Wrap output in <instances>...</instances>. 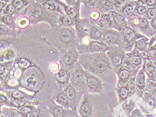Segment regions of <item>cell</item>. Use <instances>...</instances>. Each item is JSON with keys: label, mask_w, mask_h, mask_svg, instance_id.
Instances as JSON below:
<instances>
[{"label": "cell", "mask_w": 156, "mask_h": 117, "mask_svg": "<svg viewBox=\"0 0 156 117\" xmlns=\"http://www.w3.org/2000/svg\"><path fill=\"white\" fill-rule=\"evenodd\" d=\"M101 41L106 43L108 46H123L124 43L122 32L112 29L105 30Z\"/></svg>", "instance_id": "3957f363"}, {"label": "cell", "mask_w": 156, "mask_h": 117, "mask_svg": "<svg viewBox=\"0 0 156 117\" xmlns=\"http://www.w3.org/2000/svg\"><path fill=\"white\" fill-rule=\"evenodd\" d=\"M149 43H150V40H149V38H147V37L144 36L135 41L134 44L135 48L138 52L141 53L147 52L149 48Z\"/></svg>", "instance_id": "9a60e30c"}, {"label": "cell", "mask_w": 156, "mask_h": 117, "mask_svg": "<svg viewBox=\"0 0 156 117\" xmlns=\"http://www.w3.org/2000/svg\"><path fill=\"white\" fill-rule=\"evenodd\" d=\"M111 1L113 2L117 8L119 9L121 7H123L125 3L128 2L129 0H111Z\"/></svg>", "instance_id": "60d3db41"}, {"label": "cell", "mask_w": 156, "mask_h": 117, "mask_svg": "<svg viewBox=\"0 0 156 117\" xmlns=\"http://www.w3.org/2000/svg\"><path fill=\"white\" fill-rule=\"evenodd\" d=\"M81 63L84 68L90 73L101 75L112 70V63L107 53H94L89 56H81Z\"/></svg>", "instance_id": "6da1fadb"}, {"label": "cell", "mask_w": 156, "mask_h": 117, "mask_svg": "<svg viewBox=\"0 0 156 117\" xmlns=\"http://www.w3.org/2000/svg\"><path fill=\"white\" fill-rule=\"evenodd\" d=\"M110 49V47L106 43L103 41H95V40H91L89 42V44L87 48V51L90 53H101L108 52Z\"/></svg>", "instance_id": "9c48e42d"}, {"label": "cell", "mask_w": 156, "mask_h": 117, "mask_svg": "<svg viewBox=\"0 0 156 117\" xmlns=\"http://www.w3.org/2000/svg\"><path fill=\"white\" fill-rule=\"evenodd\" d=\"M135 5H136V1H131V0H129L123 7H121L117 12L126 18L129 19L134 15Z\"/></svg>", "instance_id": "7c38bea8"}, {"label": "cell", "mask_w": 156, "mask_h": 117, "mask_svg": "<svg viewBox=\"0 0 156 117\" xmlns=\"http://www.w3.org/2000/svg\"><path fill=\"white\" fill-rule=\"evenodd\" d=\"M63 8H64V11L65 12L66 15L70 17V18H72L73 20L76 18V12L75 9H74L72 7L69 5H66L63 3Z\"/></svg>", "instance_id": "4dcf8cb0"}, {"label": "cell", "mask_w": 156, "mask_h": 117, "mask_svg": "<svg viewBox=\"0 0 156 117\" xmlns=\"http://www.w3.org/2000/svg\"><path fill=\"white\" fill-rule=\"evenodd\" d=\"M36 110V108L34 106H30V105H26L24 106H22V108H20V114L25 117L27 115H28L29 113L34 111V110Z\"/></svg>", "instance_id": "e575fe53"}, {"label": "cell", "mask_w": 156, "mask_h": 117, "mask_svg": "<svg viewBox=\"0 0 156 117\" xmlns=\"http://www.w3.org/2000/svg\"><path fill=\"white\" fill-rule=\"evenodd\" d=\"M135 84L136 89L143 91L145 87V74L144 70H141L138 72L136 78H135Z\"/></svg>", "instance_id": "44dd1931"}, {"label": "cell", "mask_w": 156, "mask_h": 117, "mask_svg": "<svg viewBox=\"0 0 156 117\" xmlns=\"http://www.w3.org/2000/svg\"><path fill=\"white\" fill-rule=\"evenodd\" d=\"M8 100L7 98V97L3 95V94H1V105L2 106L3 104L4 103V105H6V104H8Z\"/></svg>", "instance_id": "681fc988"}, {"label": "cell", "mask_w": 156, "mask_h": 117, "mask_svg": "<svg viewBox=\"0 0 156 117\" xmlns=\"http://www.w3.org/2000/svg\"><path fill=\"white\" fill-rule=\"evenodd\" d=\"M130 117H144L142 116L141 113L140 112V110L138 109H135L133 112L131 113V115H129Z\"/></svg>", "instance_id": "f6af8a7d"}, {"label": "cell", "mask_w": 156, "mask_h": 117, "mask_svg": "<svg viewBox=\"0 0 156 117\" xmlns=\"http://www.w3.org/2000/svg\"><path fill=\"white\" fill-rule=\"evenodd\" d=\"M155 37V38H156V34H155V36H154Z\"/></svg>", "instance_id": "db71d44e"}, {"label": "cell", "mask_w": 156, "mask_h": 117, "mask_svg": "<svg viewBox=\"0 0 156 117\" xmlns=\"http://www.w3.org/2000/svg\"><path fill=\"white\" fill-rule=\"evenodd\" d=\"M118 96L119 102H123L129 96V92L125 86H119L118 89Z\"/></svg>", "instance_id": "d4e9b609"}, {"label": "cell", "mask_w": 156, "mask_h": 117, "mask_svg": "<svg viewBox=\"0 0 156 117\" xmlns=\"http://www.w3.org/2000/svg\"><path fill=\"white\" fill-rule=\"evenodd\" d=\"M56 81L61 84H65L70 79V73L69 71L64 69H60L58 71L55 76Z\"/></svg>", "instance_id": "ac0fdd59"}, {"label": "cell", "mask_w": 156, "mask_h": 117, "mask_svg": "<svg viewBox=\"0 0 156 117\" xmlns=\"http://www.w3.org/2000/svg\"><path fill=\"white\" fill-rule=\"evenodd\" d=\"M64 92H65L66 96L69 97V100H74L76 97V90L74 87L71 85H69L66 87Z\"/></svg>", "instance_id": "836d02e7"}, {"label": "cell", "mask_w": 156, "mask_h": 117, "mask_svg": "<svg viewBox=\"0 0 156 117\" xmlns=\"http://www.w3.org/2000/svg\"><path fill=\"white\" fill-rule=\"evenodd\" d=\"M50 68H51L53 71H57V70H58L59 66L57 63H52L51 66H50Z\"/></svg>", "instance_id": "f907efd6"}, {"label": "cell", "mask_w": 156, "mask_h": 117, "mask_svg": "<svg viewBox=\"0 0 156 117\" xmlns=\"http://www.w3.org/2000/svg\"><path fill=\"white\" fill-rule=\"evenodd\" d=\"M101 29L102 28L97 26H93L91 27L89 35L90 38L92 40H95V41H101L104 32Z\"/></svg>", "instance_id": "d6986e66"}, {"label": "cell", "mask_w": 156, "mask_h": 117, "mask_svg": "<svg viewBox=\"0 0 156 117\" xmlns=\"http://www.w3.org/2000/svg\"><path fill=\"white\" fill-rule=\"evenodd\" d=\"M99 26L101 28L110 29L113 28V22H112L111 15L109 12L105 13L101 16L99 21Z\"/></svg>", "instance_id": "4fadbf2b"}, {"label": "cell", "mask_w": 156, "mask_h": 117, "mask_svg": "<svg viewBox=\"0 0 156 117\" xmlns=\"http://www.w3.org/2000/svg\"><path fill=\"white\" fill-rule=\"evenodd\" d=\"M9 27L7 26L6 25L3 24V23H1V35L3 34H8L9 33Z\"/></svg>", "instance_id": "7bdbcfd3"}, {"label": "cell", "mask_w": 156, "mask_h": 117, "mask_svg": "<svg viewBox=\"0 0 156 117\" xmlns=\"http://www.w3.org/2000/svg\"><path fill=\"white\" fill-rule=\"evenodd\" d=\"M86 86L89 92L100 93L102 91L103 85L101 80L91 74L87 73Z\"/></svg>", "instance_id": "8992f818"}, {"label": "cell", "mask_w": 156, "mask_h": 117, "mask_svg": "<svg viewBox=\"0 0 156 117\" xmlns=\"http://www.w3.org/2000/svg\"><path fill=\"white\" fill-rule=\"evenodd\" d=\"M30 23V20L28 18L24 16L20 18L17 22V25L20 29H25L28 28Z\"/></svg>", "instance_id": "1f68e13d"}, {"label": "cell", "mask_w": 156, "mask_h": 117, "mask_svg": "<svg viewBox=\"0 0 156 117\" xmlns=\"http://www.w3.org/2000/svg\"><path fill=\"white\" fill-rule=\"evenodd\" d=\"M126 88L129 92V96L133 95V94L136 91V84H135V76H133L132 78L129 80L127 82Z\"/></svg>", "instance_id": "83f0119b"}, {"label": "cell", "mask_w": 156, "mask_h": 117, "mask_svg": "<svg viewBox=\"0 0 156 117\" xmlns=\"http://www.w3.org/2000/svg\"><path fill=\"white\" fill-rule=\"evenodd\" d=\"M135 1H137V0H135Z\"/></svg>", "instance_id": "9f6ffc18"}, {"label": "cell", "mask_w": 156, "mask_h": 117, "mask_svg": "<svg viewBox=\"0 0 156 117\" xmlns=\"http://www.w3.org/2000/svg\"><path fill=\"white\" fill-rule=\"evenodd\" d=\"M25 117H39V114L37 110H34L32 112L29 113L28 115H27Z\"/></svg>", "instance_id": "c3c4849f"}, {"label": "cell", "mask_w": 156, "mask_h": 117, "mask_svg": "<svg viewBox=\"0 0 156 117\" xmlns=\"http://www.w3.org/2000/svg\"><path fill=\"white\" fill-rule=\"evenodd\" d=\"M2 117H5V116H2Z\"/></svg>", "instance_id": "11a10c76"}, {"label": "cell", "mask_w": 156, "mask_h": 117, "mask_svg": "<svg viewBox=\"0 0 156 117\" xmlns=\"http://www.w3.org/2000/svg\"><path fill=\"white\" fill-rule=\"evenodd\" d=\"M121 67L122 68H123L124 69H126V70H129V71L133 72V73L135 72V70H136V67L132 64L129 61H128L126 58L124 60L123 64H122Z\"/></svg>", "instance_id": "74e56055"}, {"label": "cell", "mask_w": 156, "mask_h": 117, "mask_svg": "<svg viewBox=\"0 0 156 117\" xmlns=\"http://www.w3.org/2000/svg\"><path fill=\"white\" fill-rule=\"evenodd\" d=\"M17 11L16 8H14L12 4H8L7 6L3 9V11L2 12V15H12L15 13V12Z\"/></svg>", "instance_id": "8d00e7d4"}, {"label": "cell", "mask_w": 156, "mask_h": 117, "mask_svg": "<svg viewBox=\"0 0 156 117\" xmlns=\"http://www.w3.org/2000/svg\"><path fill=\"white\" fill-rule=\"evenodd\" d=\"M83 1L84 2V3H90V2H92L93 0H83Z\"/></svg>", "instance_id": "f5cc1de1"}, {"label": "cell", "mask_w": 156, "mask_h": 117, "mask_svg": "<svg viewBox=\"0 0 156 117\" xmlns=\"http://www.w3.org/2000/svg\"><path fill=\"white\" fill-rule=\"evenodd\" d=\"M147 8L156 7V0H144Z\"/></svg>", "instance_id": "ee69618b"}, {"label": "cell", "mask_w": 156, "mask_h": 117, "mask_svg": "<svg viewBox=\"0 0 156 117\" xmlns=\"http://www.w3.org/2000/svg\"><path fill=\"white\" fill-rule=\"evenodd\" d=\"M1 22L2 23H3V24L8 26L9 28H14L15 27V23L13 22L12 15H2Z\"/></svg>", "instance_id": "f546056e"}, {"label": "cell", "mask_w": 156, "mask_h": 117, "mask_svg": "<svg viewBox=\"0 0 156 117\" xmlns=\"http://www.w3.org/2000/svg\"><path fill=\"white\" fill-rule=\"evenodd\" d=\"M79 112L81 117H90L93 113V104L87 95H84L79 106Z\"/></svg>", "instance_id": "ba28073f"}, {"label": "cell", "mask_w": 156, "mask_h": 117, "mask_svg": "<svg viewBox=\"0 0 156 117\" xmlns=\"http://www.w3.org/2000/svg\"><path fill=\"white\" fill-rule=\"evenodd\" d=\"M137 28L140 30L141 33H144V35L147 36L148 37H153L155 34L154 29H152L150 26V21L144 16H141V23Z\"/></svg>", "instance_id": "8fae6325"}, {"label": "cell", "mask_w": 156, "mask_h": 117, "mask_svg": "<svg viewBox=\"0 0 156 117\" xmlns=\"http://www.w3.org/2000/svg\"><path fill=\"white\" fill-rule=\"evenodd\" d=\"M78 54L74 50H70L66 53L64 58V62L66 66H71L77 59Z\"/></svg>", "instance_id": "cb8c5ba5"}, {"label": "cell", "mask_w": 156, "mask_h": 117, "mask_svg": "<svg viewBox=\"0 0 156 117\" xmlns=\"http://www.w3.org/2000/svg\"><path fill=\"white\" fill-rule=\"evenodd\" d=\"M53 117H63L64 115V107L59 105H54L51 110Z\"/></svg>", "instance_id": "4316f807"}, {"label": "cell", "mask_w": 156, "mask_h": 117, "mask_svg": "<svg viewBox=\"0 0 156 117\" xmlns=\"http://www.w3.org/2000/svg\"><path fill=\"white\" fill-rule=\"evenodd\" d=\"M66 1L68 3H69V4L72 5V4H73V3H74V2H75L76 0H66Z\"/></svg>", "instance_id": "816d5d0a"}, {"label": "cell", "mask_w": 156, "mask_h": 117, "mask_svg": "<svg viewBox=\"0 0 156 117\" xmlns=\"http://www.w3.org/2000/svg\"><path fill=\"white\" fill-rule=\"evenodd\" d=\"M90 18L93 21H97L101 18L100 13L98 11H93L89 15Z\"/></svg>", "instance_id": "ab89813d"}, {"label": "cell", "mask_w": 156, "mask_h": 117, "mask_svg": "<svg viewBox=\"0 0 156 117\" xmlns=\"http://www.w3.org/2000/svg\"><path fill=\"white\" fill-rule=\"evenodd\" d=\"M87 72L83 70H76L73 73V81L77 84H86Z\"/></svg>", "instance_id": "603a6c76"}, {"label": "cell", "mask_w": 156, "mask_h": 117, "mask_svg": "<svg viewBox=\"0 0 156 117\" xmlns=\"http://www.w3.org/2000/svg\"><path fill=\"white\" fill-rule=\"evenodd\" d=\"M10 96H11V97L13 100H21L24 98V96L22 95V93L19 91H17V90L12 91L10 93Z\"/></svg>", "instance_id": "f35d334b"}, {"label": "cell", "mask_w": 156, "mask_h": 117, "mask_svg": "<svg viewBox=\"0 0 156 117\" xmlns=\"http://www.w3.org/2000/svg\"><path fill=\"white\" fill-rule=\"evenodd\" d=\"M126 59L128 61H129L133 66L137 67L140 66L142 64L143 57H142L141 53H140V52H138L137 50L135 49V51H133V52L129 53H127Z\"/></svg>", "instance_id": "2e32d148"}, {"label": "cell", "mask_w": 156, "mask_h": 117, "mask_svg": "<svg viewBox=\"0 0 156 117\" xmlns=\"http://www.w3.org/2000/svg\"><path fill=\"white\" fill-rule=\"evenodd\" d=\"M23 14L33 23L39 22L41 20L45 19L46 16H48L47 10L41 4L36 3H32L27 6Z\"/></svg>", "instance_id": "7a4b0ae2"}, {"label": "cell", "mask_w": 156, "mask_h": 117, "mask_svg": "<svg viewBox=\"0 0 156 117\" xmlns=\"http://www.w3.org/2000/svg\"><path fill=\"white\" fill-rule=\"evenodd\" d=\"M59 22L62 25L66 27H70L73 25V19L66 15H62L59 18Z\"/></svg>", "instance_id": "d6a6232c"}, {"label": "cell", "mask_w": 156, "mask_h": 117, "mask_svg": "<svg viewBox=\"0 0 156 117\" xmlns=\"http://www.w3.org/2000/svg\"><path fill=\"white\" fill-rule=\"evenodd\" d=\"M149 21L150 20L155 18L156 17V7H151V8H147V12L145 15L144 16Z\"/></svg>", "instance_id": "d590c367"}, {"label": "cell", "mask_w": 156, "mask_h": 117, "mask_svg": "<svg viewBox=\"0 0 156 117\" xmlns=\"http://www.w3.org/2000/svg\"><path fill=\"white\" fill-rule=\"evenodd\" d=\"M28 0H12L11 4H12L17 11H20L23 8L28 5Z\"/></svg>", "instance_id": "484cf974"}, {"label": "cell", "mask_w": 156, "mask_h": 117, "mask_svg": "<svg viewBox=\"0 0 156 117\" xmlns=\"http://www.w3.org/2000/svg\"><path fill=\"white\" fill-rule=\"evenodd\" d=\"M9 0H1L0 1V8H1V12H2L3 11V9H5V7L7 6V3H8Z\"/></svg>", "instance_id": "bcb514c9"}, {"label": "cell", "mask_w": 156, "mask_h": 117, "mask_svg": "<svg viewBox=\"0 0 156 117\" xmlns=\"http://www.w3.org/2000/svg\"><path fill=\"white\" fill-rule=\"evenodd\" d=\"M55 101L58 105L62 106L64 108H69L70 107V100L64 92L58 94L55 97Z\"/></svg>", "instance_id": "ffe728a7"}, {"label": "cell", "mask_w": 156, "mask_h": 117, "mask_svg": "<svg viewBox=\"0 0 156 117\" xmlns=\"http://www.w3.org/2000/svg\"><path fill=\"white\" fill-rule=\"evenodd\" d=\"M147 6L145 3L144 0H137L134 9V14L144 16L147 12Z\"/></svg>", "instance_id": "7402d4cb"}, {"label": "cell", "mask_w": 156, "mask_h": 117, "mask_svg": "<svg viewBox=\"0 0 156 117\" xmlns=\"http://www.w3.org/2000/svg\"><path fill=\"white\" fill-rule=\"evenodd\" d=\"M74 39V33L69 28H63L60 32V40L64 44H69Z\"/></svg>", "instance_id": "e0dca14e"}, {"label": "cell", "mask_w": 156, "mask_h": 117, "mask_svg": "<svg viewBox=\"0 0 156 117\" xmlns=\"http://www.w3.org/2000/svg\"><path fill=\"white\" fill-rule=\"evenodd\" d=\"M107 55L115 68L119 69L125 59V53L123 50L119 48H113V50L109 49L107 52Z\"/></svg>", "instance_id": "5b68a950"}, {"label": "cell", "mask_w": 156, "mask_h": 117, "mask_svg": "<svg viewBox=\"0 0 156 117\" xmlns=\"http://www.w3.org/2000/svg\"><path fill=\"white\" fill-rule=\"evenodd\" d=\"M18 65L22 68H27L30 65V62L27 59L21 58L19 60Z\"/></svg>", "instance_id": "b9f144b4"}, {"label": "cell", "mask_w": 156, "mask_h": 117, "mask_svg": "<svg viewBox=\"0 0 156 117\" xmlns=\"http://www.w3.org/2000/svg\"><path fill=\"white\" fill-rule=\"evenodd\" d=\"M133 72H131L129 70L124 69L123 68H121L118 69L117 74L119 77V85L121 84V86H123L125 84H127V82L129 80L133 75Z\"/></svg>", "instance_id": "5bb4252c"}, {"label": "cell", "mask_w": 156, "mask_h": 117, "mask_svg": "<svg viewBox=\"0 0 156 117\" xmlns=\"http://www.w3.org/2000/svg\"><path fill=\"white\" fill-rule=\"evenodd\" d=\"M109 12L111 15L113 29L121 32L129 26L127 18L123 15L120 14L117 11H110Z\"/></svg>", "instance_id": "52a82bcc"}, {"label": "cell", "mask_w": 156, "mask_h": 117, "mask_svg": "<svg viewBox=\"0 0 156 117\" xmlns=\"http://www.w3.org/2000/svg\"><path fill=\"white\" fill-rule=\"evenodd\" d=\"M40 4L50 12H62L63 3L58 0H40Z\"/></svg>", "instance_id": "30bf717a"}, {"label": "cell", "mask_w": 156, "mask_h": 117, "mask_svg": "<svg viewBox=\"0 0 156 117\" xmlns=\"http://www.w3.org/2000/svg\"><path fill=\"white\" fill-rule=\"evenodd\" d=\"M121 32L124 39V43L123 47L126 48L131 49L137 40L145 36L144 35L141 34L140 33L137 32L133 28H132V27L129 26L124 28L122 30Z\"/></svg>", "instance_id": "277c9868"}, {"label": "cell", "mask_w": 156, "mask_h": 117, "mask_svg": "<svg viewBox=\"0 0 156 117\" xmlns=\"http://www.w3.org/2000/svg\"><path fill=\"white\" fill-rule=\"evenodd\" d=\"M145 72L150 78H156V65L155 64H147L145 68Z\"/></svg>", "instance_id": "f1b7e54d"}, {"label": "cell", "mask_w": 156, "mask_h": 117, "mask_svg": "<svg viewBox=\"0 0 156 117\" xmlns=\"http://www.w3.org/2000/svg\"><path fill=\"white\" fill-rule=\"evenodd\" d=\"M150 26L152 28V29H154V31L155 32V34H156V17L155 18L150 20Z\"/></svg>", "instance_id": "7dc6e473"}]
</instances>
